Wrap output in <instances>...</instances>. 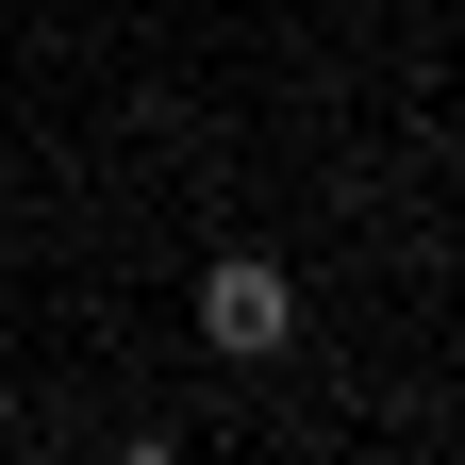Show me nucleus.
<instances>
[{
    "label": "nucleus",
    "instance_id": "f257e3e1",
    "mask_svg": "<svg viewBox=\"0 0 465 465\" xmlns=\"http://www.w3.org/2000/svg\"><path fill=\"white\" fill-rule=\"evenodd\" d=\"M200 349L216 366H282V349H300V282H282L266 250H216L200 266Z\"/></svg>",
    "mask_w": 465,
    "mask_h": 465
}]
</instances>
